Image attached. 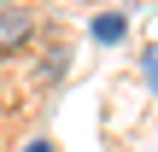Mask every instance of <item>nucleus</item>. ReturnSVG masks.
<instances>
[{"mask_svg":"<svg viewBox=\"0 0 158 152\" xmlns=\"http://www.w3.org/2000/svg\"><path fill=\"white\" fill-rule=\"evenodd\" d=\"M29 35H35V18H29L23 6H6V12H0V59L18 53V47H29Z\"/></svg>","mask_w":158,"mask_h":152,"instance_id":"f257e3e1","label":"nucleus"},{"mask_svg":"<svg viewBox=\"0 0 158 152\" xmlns=\"http://www.w3.org/2000/svg\"><path fill=\"white\" fill-rule=\"evenodd\" d=\"M123 35H129V12H100V18H94V41H100V47L123 41Z\"/></svg>","mask_w":158,"mask_h":152,"instance_id":"f03ea898","label":"nucleus"},{"mask_svg":"<svg viewBox=\"0 0 158 152\" xmlns=\"http://www.w3.org/2000/svg\"><path fill=\"white\" fill-rule=\"evenodd\" d=\"M59 76H64V47H53V53H47V59H41V82H47V88H53V82H59Z\"/></svg>","mask_w":158,"mask_h":152,"instance_id":"7ed1b4c3","label":"nucleus"},{"mask_svg":"<svg viewBox=\"0 0 158 152\" xmlns=\"http://www.w3.org/2000/svg\"><path fill=\"white\" fill-rule=\"evenodd\" d=\"M141 76H147V88L158 94V41H152V47H141Z\"/></svg>","mask_w":158,"mask_h":152,"instance_id":"20e7f679","label":"nucleus"},{"mask_svg":"<svg viewBox=\"0 0 158 152\" xmlns=\"http://www.w3.org/2000/svg\"><path fill=\"white\" fill-rule=\"evenodd\" d=\"M23 152H53V141H29V146H23Z\"/></svg>","mask_w":158,"mask_h":152,"instance_id":"39448f33","label":"nucleus"},{"mask_svg":"<svg viewBox=\"0 0 158 152\" xmlns=\"http://www.w3.org/2000/svg\"><path fill=\"white\" fill-rule=\"evenodd\" d=\"M6 6H18V0H0V12H6Z\"/></svg>","mask_w":158,"mask_h":152,"instance_id":"423d86ee","label":"nucleus"}]
</instances>
